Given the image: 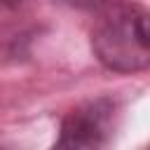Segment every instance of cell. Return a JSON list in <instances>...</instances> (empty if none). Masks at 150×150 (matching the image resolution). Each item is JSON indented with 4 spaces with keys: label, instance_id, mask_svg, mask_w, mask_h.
I'll list each match as a JSON object with an SVG mask.
<instances>
[{
    "label": "cell",
    "instance_id": "6da1fadb",
    "mask_svg": "<svg viewBox=\"0 0 150 150\" xmlns=\"http://www.w3.org/2000/svg\"><path fill=\"white\" fill-rule=\"evenodd\" d=\"M91 52L112 73H138L148 68V12L141 5L110 7L91 30Z\"/></svg>",
    "mask_w": 150,
    "mask_h": 150
},
{
    "label": "cell",
    "instance_id": "7a4b0ae2",
    "mask_svg": "<svg viewBox=\"0 0 150 150\" xmlns=\"http://www.w3.org/2000/svg\"><path fill=\"white\" fill-rule=\"evenodd\" d=\"M117 127V103L108 96L91 98L73 108L56 138L59 148H103Z\"/></svg>",
    "mask_w": 150,
    "mask_h": 150
},
{
    "label": "cell",
    "instance_id": "3957f363",
    "mask_svg": "<svg viewBox=\"0 0 150 150\" xmlns=\"http://www.w3.org/2000/svg\"><path fill=\"white\" fill-rule=\"evenodd\" d=\"M23 0H0V7H19Z\"/></svg>",
    "mask_w": 150,
    "mask_h": 150
}]
</instances>
